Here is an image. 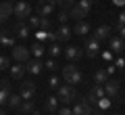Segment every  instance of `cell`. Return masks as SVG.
<instances>
[{"label": "cell", "instance_id": "obj_44", "mask_svg": "<svg viewBox=\"0 0 125 115\" xmlns=\"http://www.w3.org/2000/svg\"><path fill=\"white\" fill-rule=\"evenodd\" d=\"M9 2H13V0H9Z\"/></svg>", "mask_w": 125, "mask_h": 115}, {"label": "cell", "instance_id": "obj_1", "mask_svg": "<svg viewBox=\"0 0 125 115\" xmlns=\"http://www.w3.org/2000/svg\"><path fill=\"white\" fill-rule=\"evenodd\" d=\"M90 11H92V0H79V2H75V4L69 9V15H71V19H75V21H83L90 15Z\"/></svg>", "mask_w": 125, "mask_h": 115}, {"label": "cell", "instance_id": "obj_13", "mask_svg": "<svg viewBox=\"0 0 125 115\" xmlns=\"http://www.w3.org/2000/svg\"><path fill=\"white\" fill-rule=\"evenodd\" d=\"M111 34H113V27L111 25H100V27H96V34H94V38L96 40H108L111 38Z\"/></svg>", "mask_w": 125, "mask_h": 115}, {"label": "cell", "instance_id": "obj_35", "mask_svg": "<svg viewBox=\"0 0 125 115\" xmlns=\"http://www.w3.org/2000/svg\"><path fill=\"white\" fill-rule=\"evenodd\" d=\"M44 67H46V69H50V71L58 69V67H56V61H54V59H48V61L44 63Z\"/></svg>", "mask_w": 125, "mask_h": 115}, {"label": "cell", "instance_id": "obj_19", "mask_svg": "<svg viewBox=\"0 0 125 115\" xmlns=\"http://www.w3.org/2000/svg\"><path fill=\"white\" fill-rule=\"evenodd\" d=\"M9 71H10V75H13L15 80H21L23 75H25V71H27V67L23 65V63H15V65L10 67Z\"/></svg>", "mask_w": 125, "mask_h": 115}, {"label": "cell", "instance_id": "obj_34", "mask_svg": "<svg viewBox=\"0 0 125 115\" xmlns=\"http://www.w3.org/2000/svg\"><path fill=\"white\" fill-rule=\"evenodd\" d=\"M29 25L33 27V29H40V15H38V17H29Z\"/></svg>", "mask_w": 125, "mask_h": 115}, {"label": "cell", "instance_id": "obj_43", "mask_svg": "<svg viewBox=\"0 0 125 115\" xmlns=\"http://www.w3.org/2000/svg\"><path fill=\"white\" fill-rule=\"evenodd\" d=\"M0 115H6V113H4V111H2V109H0Z\"/></svg>", "mask_w": 125, "mask_h": 115}, {"label": "cell", "instance_id": "obj_31", "mask_svg": "<svg viewBox=\"0 0 125 115\" xmlns=\"http://www.w3.org/2000/svg\"><path fill=\"white\" fill-rule=\"evenodd\" d=\"M56 4L61 6V9H67V11H69L73 4H75V0H56Z\"/></svg>", "mask_w": 125, "mask_h": 115}, {"label": "cell", "instance_id": "obj_4", "mask_svg": "<svg viewBox=\"0 0 125 115\" xmlns=\"http://www.w3.org/2000/svg\"><path fill=\"white\" fill-rule=\"evenodd\" d=\"M13 15L19 19V21H25V19L31 17V6L27 4V2H23V0H21V2H17V4H15Z\"/></svg>", "mask_w": 125, "mask_h": 115}, {"label": "cell", "instance_id": "obj_9", "mask_svg": "<svg viewBox=\"0 0 125 115\" xmlns=\"http://www.w3.org/2000/svg\"><path fill=\"white\" fill-rule=\"evenodd\" d=\"M10 96V80H0V107L9 102Z\"/></svg>", "mask_w": 125, "mask_h": 115}, {"label": "cell", "instance_id": "obj_18", "mask_svg": "<svg viewBox=\"0 0 125 115\" xmlns=\"http://www.w3.org/2000/svg\"><path fill=\"white\" fill-rule=\"evenodd\" d=\"M44 69V63L40 61V59H29V61H27V71H29V73H40V71Z\"/></svg>", "mask_w": 125, "mask_h": 115}, {"label": "cell", "instance_id": "obj_41", "mask_svg": "<svg viewBox=\"0 0 125 115\" xmlns=\"http://www.w3.org/2000/svg\"><path fill=\"white\" fill-rule=\"evenodd\" d=\"M44 2H48V4H52V6H56V0H44Z\"/></svg>", "mask_w": 125, "mask_h": 115}, {"label": "cell", "instance_id": "obj_16", "mask_svg": "<svg viewBox=\"0 0 125 115\" xmlns=\"http://www.w3.org/2000/svg\"><path fill=\"white\" fill-rule=\"evenodd\" d=\"M119 88H121V84L117 80H106V84H104V92L108 96H117L119 94Z\"/></svg>", "mask_w": 125, "mask_h": 115}, {"label": "cell", "instance_id": "obj_36", "mask_svg": "<svg viewBox=\"0 0 125 115\" xmlns=\"http://www.w3.org/2000/svg\"><path fill=\"white\" fill-rule=\"evenodd\" d=\"M48 86H50V88H54V90L61 86V84H58V77H56V75H52V77L48 80Z\"/></svg>", "mask_w": 125, "mask_h": 115}, {"label": "cell", "instance_id": "obj_12", "mask_svg": "<svg viewBox=\"0 0 125 115\" xmlns=\"http://www.w3.org/2000/svg\"><path fill=\"white\" fill-rule=\"evenodd\" d=\"M69 38H71V29L67 25H61L58 31H54V40L52 42H67Z\"/></svg>", "mask_w": 125, "mask_h": 115}, {"label": "cell", "instance_id": "obj_24", "mask_svg": "<svg viewBox=\"0 0 125 115\" xmlns=\"http://www.w3.org/2000/svg\"><path fill=\"white\" fill-rule=\"evenodd\" d=\"M106 80H108L106 69H96L94 71V82H96V84H106Z\"/></svg>", "mask_w": 125, "mask_h": 115}, {"label": "cell", "instance_id": "obj_32", "mask_svg": "<svg viewBox=\"0 0 125 115\" xmlns=\"http://www.w3.org/2000/svg\"><path fill=\"white\" fill-rule=\"evenodd\" d=\"M115 31H119V38L121 40H125V25H119V23H115V27H113Z\"/></svg>", "mask_w": 125, "mask_h": 115}, {"label": "cell", "instance_id": "obj_10", "mask_svg": "<svg viewBox=\"0 0 125 115\" xmlns=\"http://www.w3.org/2000/svg\"><path fill=\"white\" fill-rule=\"evenodd\" d=\"M13 34L17 36V38H29V25H25L23 21H17L15 23V27H13Z\"/></svg>", "mask_w": 125, "mask_h": 115}, {"label": "cell", "instance_id": "obj_25", "mask_svg": "<svg viewBox=\"0 0 125 115\" xmlns=\"http://www.w3.org/2000/svg\"><path fill=\"white\" fill-rule=\"evenodd\" d=\"M31 54H33V57H42V54L46 52V48H44V44H42V42H33V44H31V50H29Z\"/></svg>", "mask_w": 125, "mask_h": 115}, {"label": "cell", "instance_id": "obj_45", "mask_svg": "<svg viewBox=\"0 0 125 115\" xmlns=\"http://www.w3.org/2000/svg\"><path fill=\"white\" fill-rule=\"evenodd\" d=\"M46 115H50V113H46Z\"/></svg>", "mask_w": 125, "mask_h": 115}, {"label": "cell", "instance_id": "obj_42", "mask_svg": "<svg viewBox=\"0 0 125 115\" xmlns=\"http://www.w3.org/2000/svg\"><path fill=\"white\" fill-rule=\"evenodd\" d=\"M115 4H119V6H123V4H125V0H115Z\"/></svg>", "mask_w": 125, "mask_h": 115}, {"label": "cell", "instance_id": "obj_46", "mask_svg": "<svg viewBox=\"0 0 125 115\" xmlns=\"http://www.w3.org/2000/svg\"><path fill=\"white\" fill-rule=\"evenodd\" d=\"M123 50H125V48H123Z\"/></svg>", "mask_w": 125, "mask_h": 115}, {"label": "cell", "instance_id": "obj_38", "mask_svg": "<svg viewBox=\"0 0 125 115\" xmlns=\"http://www.w3.org/2000/svg\"><path fill=\"white\" fill-rule=\"evenodd\" d=\"M108 105H111V102H108V98H104V96H102V98L98 101V107H100V109H106Z\"/></svg>", "mask_w": 125, "mask_h": 115}, {"label": "cell", "instance_id": "obj_22", "mask_svg": "<svg viewBox=\"0 0 125 115\" xmlns=\"http://www.w3.org/2000/svg\"><path fill=\"white\" fill-rule=\"evenodd\" d=\"M52 9H54L52 4H48V2H44V0H40V4H38V15H40V17H48V15L52 13Z\"/></svg>", "mask_w": 125, "mask_h": 115}, {"label": "cell", "instance_id": "obj_30", "mask_svg": "<svg viewBox=\"0 0 125 115\" xmlns=\"http://www.w3.org/2000/svg\"><path fill=\"white\" fill-rule=\"evenodd\" d=\"M4 69H10V59L0 54V71H4Z\"/></svg>", "mask_w": 125, "mask_h": 115}, {"label": "cell", "instance_id": "obj_21", "mask_svg": "<svg viewBox=\"0 0 125 115\" xmlns=\"http://www.w3.org/2000/svg\"><path fill=\"white\" fill-rule=\"evenodd\" d=\"M88 31H90V23L88 21H77L75 27H73V34H77V36H85Z\"/></svg>", "mask_w": 125, "mask_h": 115}, {"label": "cell", "instance_id": "obj_28", "mask_svg": "<svg viewBox=\"0 0 125 115\" xmlns=\"http://www.w3.org/2000/svg\"><path fill=\"white\" fill-rule=\"evenodd\" d=\"M46 50H48V54H50V57H61V54H62V48H61V46H58V42H54V44H50V48H46Z\"/></svg>", "mask_w": 125, "mask_h": 115}, {"label": "cell", "instance_id": "obj_3", "mask_svg": "<svg viewBox=\"0 0 125 115\" xmlns=\"http://www.w3.org/2000/svg\"><path fill=\"white\" fill-rule=\"evenodd\" d=\"M56 92H58V101H62V102H71V101H75V98H77L75 86H71V84L58 86V88H56Z\"/></svg>", "mask_w": 125, "mask_h": 115}, {"label": "cell", "instance_id": "obj_26", "mask_svg": "<svg viewBox=\"0 0 125 115\" xmlns=\"http://www.w3.org/2000/svg\"><path fill=\"white\" fill-rule=\"evenodd\" d=\"M19 111H21V113H36L33 101H23L21 105H19Z\"/></svg>", "mask_w": 125, "mask_h": 115}, {"label": "cell", "instance_id": "obj_2", "mask_svg": "<svg viewBox=\"0 0 125 115\" xmlns=\"http://www.w3.org/2000/svg\"><path fill=\"white\" fill-rule=\"evenodd\" d=\"M62 80L67 82V84H71V86L79 84V82H81V73H79V69H77L73 63L65 65V67H62Z\"/></svg>", "mask_w": 125, "mask_h": 115}, {"label": "cell", "instance_id": "obj_7", "mask_svg": "<svg viewBox=\"0 0 125 115\" xmlns=\"http://www.w3.org/2000/svg\"><path fill=\"white\" fill-rule=\"evenodd\" d=\"M29 48H25V46H13V59L17 63H25L29 61Z\"/></svg>", "mask_w": 125, "mask_h": 115}, {"label": "cell", "instance_id": "obj_20", "mask_svg": "<svg viewBox=\"0 0 125 115\" xmlns=\"http://www.w3.org/2000/svg\"><path fill=\"white\" fill-rule=\"evenodd\" d=\"M108 44H111L113 52H123L125 48V40H121V38H108Z\"/></svg>", "mask_w": 125, "mask_h": 115}, {"label": "cell", "instance_id": "obj_23", "mask_svg": "<svg viewBox=\"0 0 125 115\" xmlns=\"http://www.w3.org/2000/svg\"><path fill=\"white\" fill-rule=\"evenodd\" d=\"M58 109V96H48L46 98V113H54Z\"/></svg>", "mask_w": 125, "mask_h": 115}, {"label": "cell", "instance_id": "obj_27", "mask_svg": "<svg viewBox=\"0 0 125 115\" xmlns=\"http://www.w3.org/2000/svg\"><path fill=\"white\" fill-rule=\"evenodd\" d=\"M23 102V98H21V94H10L9 96V102L6 105L10 107V109H19V105Z\"/></svg>", "mask_w": 125, "mask_h": 115}, {"label": "cell", "instance_id": "obj_33", "mask_svg": "<svg viewBox=\"0 0 125 115\" xmlns=\"http://www.w3.org/2000/svg\"><path fill=\"white\" fill-rule=\"evenodd\" d=\"M40 29H50V19L48 17H40Z\"/></svg>", "mask_w": 125, "mask_h": 115}, {"label": "cell", "instance_id": "obj_39", "mask_svg": "<svg viewBox=\"0 0 125 115\" xmlns=\"http://www.w3.org/2000/svg\"><path fill=\"white\" fill-rule=\"evenodd\" d=\"M117 23H119V25H125V11H121V15H119V19H117Z\"/></svg>", "mask_w": 125, "mask_h": 115}, {"label": "cell", "instance_id": "obj_5", "mask_svg": "<svg viewBox=\"0 0 125 115\" xmlns=\"http://www.w3.org/2000/svg\"><path fill=\"white\" fill-rule=\"evenodd\" d=\"M73 115H92V102H88V98H83V101H77L75 107H73Z\"/></svg>", "mask_w": 125, "mask_h": 115}, {"label": "cell", "instance_id": "obj_11", "mask_svg": "<svg viewBox=\"0 0 125 115\" xmlns=\"http://www.w3.org/2000/svg\"><path fill=\"white\" fill-rule=\"evenodd\" d=\"M104 94H106V92H104V86H94V88L90 90V94H88V102L94 105V102H98Z\"/></svg>", "mask_w": 125, "mask_h": 115}, {"label": "cell", "instance_id": "obj_29", "mask_svg": "<svg viewBox=\"0 0 125 115\" xmlns=\"http://www.w3.org/2000/svg\"><path fill=\"white\" fill-rule=\"evenodd\" d=\"M69 19H71L69 11H67V9H61V13H58V23H61V25H65V23H67Z\"/></svg>", "mask_w": 125, "mask_h": 115}, {"label": "cell", "instance_id": "obj_15", "mask_svg": "<svg viewBox=\"0 0 125 115\" xmlns=\"http://www.w3.org/2000/svg\"><path fill=\"white\" fill-rule=\"evenodd\" d=\"M85 54H88L90 59H94L96 54H98V50H100V42L96 40V38H92V40H88V44H85Z\"/></svg>", "mask_w": 125, "mask_h": 115}, {"label": "cell", "instance_id": "obj_17", "mask_svg": "<svg viewBox=\"0 0 125 115\" xmlns=\"http://www.w3.org/2000/svg\"><path fill=\"white\" fill-rule=\"evenodd\" d=\"M65 57H67L69 61H77V59L83 57V50L77 48V46H69V48H65Z\"/></svg>", "mask_w": 125, "mask_h": 115}, {"label": "cell", "instance_id": "obj_14", "mask_svg": "<svg viewBox=\"0 0 125 115\" xmlns=\"http://www.w3.org/2000/svg\"><path fill=\"white\" fill-rule=\"evenodd\" d=\"M0 44L2 46H15V34L10 29H2L0 31Z\"/></svg>", "mask_w": 125, "mask_h": 115}, {"label": "cell", "instance_id": "obj_40", "mask_svg": "<svg viewBox=\"0 0 125 115\" xmlns=\"http://www.w3.org/2000/svg\"><path fill=\"white\" fill-rule=\"evenodd\" d=\"M115 69H117V67H113V65H108V67H106V73H115Z\"/></svg>", "mask_w": 125, "mask_h": 115}, {"label": "cell", "instance_id": "obj_6", "mask_svg": "<svg viewBox=\"0 0 125 115\" xmlns=\"http://www.w3.org/2000/svg\"><path fill=\"white\" fill-rule=\"evenodd\" d=\"M13 11H15L13 2H9V0H2V2H0V25H2L9 17H13Z\"/></svg>", "mask_w": 125, "mask_h": 115}, {"label": "cell", "instance_id": "obj_8", "mask_svg": "<svg viewBox=\"0 0 125 115\" xmlns=\"http://www.w3.org/2000/svg\"><path fill=\"white\" fill-rule=\"evenodd\" d=\"M21 98L23 101H31L33 94H36V84H31V82H21Z\"/></svg>", "mask_w": 125, "mask_h": 115}, {"label": "cell", "instance_id": "obj_37", "mask_svg": "<svg viewBox=\"0 0 125 115\" xmlns=\"http://www.w3.org/2000/svg\"><path fill=\"white\" fill-rule=\"evenodd\" d=\"M56 115H73V111L67 109V107H61V109L56 111Z\"/></svg>", "mask_w": 125, "mask_h": 115}]
</instances>
